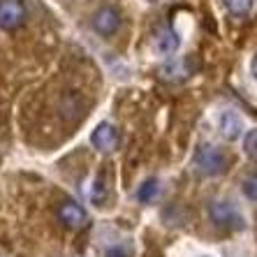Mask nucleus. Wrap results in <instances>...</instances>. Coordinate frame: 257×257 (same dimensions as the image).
Wrapping results in <instances>:
<instances>
[{
	"mask_svg": "<svg viewBox=\"0 0 257 257\" xmlns=\"http://www.w3.org/2000/svg\"><path fill=\"white\" fill-rule=\"evenodd\" d=\"M192 165L197 167V172L206 174V176H218L227 167V156L220 149H215V146H199L195 151Z\"/></svg>",
	"mask_w": 257,
	"mask_h": 257,
	"instance_id": "obj_1",
	"label": "nucleus"
},
{
	"mask_svg": "<svg viewBox=\"0 0 257 257\" xmlns=\"http://www.w3.org/2000/svg\"><path fill=\"white\" fill-rule=\"evenodd\" d=\"M209 215L218 227H232V229L243 227V218L236 211V206L229 202H213L209 206Z\"/></svg>",
	"mask_w": 257,
	"mask_h": 257,
	"instance_id": "obj_2",
	"label": "nucleus"
},
{
	"mask_svg": "<svg viewBox=\"0 0 257 257\" xmlns=\"http://www.w3.org/2000/svg\"><path fill=\"white\" fill-rule=\"evenodd\" d=\"M26 7L21 0H0V28L14 30L24 24Z\"/></svg>",
	"mask_w": 257,
	"mask_h": 257,
	"instance_id": "obj_3",
	"label": "nucleus"
},
{
	"mask_svg": "<svg viewBox=\"0 0 257 257\" xmlns=\"http://www.w3.org/2000/svg\"><path fill=\"white\" fill-rule=\"evenodd\" d=\"M58 220L70 229H81L88 225V213L77 202H63L58 206Z\"/></svg>",
	"mask_w": 257,
	"mask_h": 257,
	"instance_id": "obj_4",
	"label": "nucleus"
},
{
	"mask_svg": "<svg viewBox=\"0 0 257 257\" xmlns=\"http://www.w3.org/2000/svg\"><path fill=\"white\" fill-rule=\"evenodd\" d=\"M120 26V14L116 12L114 7H100L95 12V17H93V28H95V33H100V35L109 37L114 35L116 30H118Z\"/></svg>",
	"mask_w": 257,
	"mask_h": 257,
	"instance_id": "obj_5",
	"label": "nucleus"
},
{
	"mask_svg": "<svg viewBox=\"0 0 257 257\" xmlns=\"http://www.w3.org/2000/svg\"><path fill=\"white\" fill-rule=\"evenodd\" d=\"M90 142H93V146H95L97 151L109 153V151H114L116 144H118V132H116V127L111 125V123H100V125L93 130V135H90Z\"/></svg>",
	"mask_w": 257,
	"mask_h": 257,
	"instance_id": "obj_6",
	"label": "nucleus"
},
{
	"mask_svg": "<svg viewBox=\"0 0 257 257\" xmlns=\"http://www.w3.org/2000/svg\"><path fill=\"white\" fill-rule=\"evenodd\" d=\"M220 132H222V137L229 139V142L239 139V135L243 132V120L239 118L236 111H225L220 116Z\"/></svg>",
	"mask_w": 257,
	"mask_h": 257,
	"instance_id": "obj_7",
	"label": "nucleus"
},
{
	"mask_svg": "<svg viewBox=\"0 0 257 257\" xmlns=\"http://www.w3.org/2000/svg\"><path fill=\"white\" fill-rule=\"evenodd\" d=\"M179 47H181V40L174 30L167 28V30H160V33H158V37H156V51L158 54L172 56V54L179 51Z\"/></svg>",
	"mask_w": 257,
	"mask_h": 257,
	"instance_id": "obj_8",
	"label": "nucleus"
},
{
	"mask_svg": "<svg viewBox=\"0 0 257 257\" xmlns=\"http://www.w3.org/2000/svg\"><path fill=\"white\" fill-rule=\"evenodd\" d=\"M158 190H160V188H158V181L156 179H146L137 190V199L144 202V204H149L158 197Z\"/></svg>",
	"mask_w": 257,
	"mask_h": 257,
	"instance_id": "obj_9",
	"label": "nucleus"
},
{
	"mask_svg": "<svg viewBox=\"0 0 257 257\" xmlns=\"http://www.w3.org/2000/svg\"><path fill=\"white\" fill-rule=\"evenodd\" d=\"M188 65H190L188 60H176V63H169V65L162 67V77L167 79L169 74H172V72H176V74H174L172 79H183V77H188V74H190Z\"/></svg>",
	"mask_w": 257,
	"mask_h": 257,
	"instance_id": "obj_10",
	"label": "nucleus"
},
{
	"mask_svg": "<svg viewBox=\"0 0 257 257\" xmlns=\"http://www.w3.org/2000/svg\"><path fill=\"white\" fill-rule=\"evenodd\" d=\"M252 3H255V0H225L227 10L232 14H236V17H243V14L250 12V10H252Z\"/></svg>",
	"mask_w": 257,
	"mask_h": 257,
	"instance_id": "obj_11",
	"label": "nucleus"
},
{
	"mask_svg": "<svg viewBox=\"0 0 257 257\" xmlns=\"http://www.w3.org/2000/svg\"><path fill=\"white\" fill-rule=\"evenodd\" d=\"M255 144H257V132L255 130H250L248 132V137H245V153H248V158L250 160H255Z\"/></svg>",
	"mask_w": 257,
	"mask_h": 257,
	"instance_id": "obj_12",
	"label": "nucleus"
},
{
	"mask_svg": "<svg viewBox=\"0 0 257 257\" xmlns=\"http://www.w3.org/2000/svg\"><path fill=\"white\" fill-rule=\"evenodd\" d=\"M104 257H130V252H127V248H123V245H114V248H109Z\"/></svg>",
	"mask_w": 257,
	"mask_h": 257,
	"instance_id": "obj_13",
	"label": "nucleus"
},
{
	"mask_svg": "<svg viewBox=\"0 0 257 257\" xmlns=\"http://www.w3.org/2000/svg\"><path fill=\"white\" fill-rule=\"evenodd\" d=\"M243 192L250 197V202H255V176H250V179L243 183Z\"/></svg>",
	"mask_w": 257,
	"mask_h": 257,
	"instance_id": "obj_14",
	"label": "nucleus"
},
{
	"mask_svg": "<svg viewBox=\"0 0 257 257\" xmlns=\"http://www.w3.org/2000/svg\"><path fill=\"white\" fill-rule=\"evenodd\" d=\"M95 192H93V199L95 202H104V197H107V192H104V183H95Z\"/></svg>",
	"mask_w": 257,
	"mask_h": 257,
	"instance_id": "obj_15",
	"label": "nucleus"
},
{
	"mask_svg": "<svg viewBox=\"0 0 257 257\" xmlns=\"http://www.w3.org/2000/svg\"><path fill=\"white\" fill-rule=\"evenodd\" d=\"M146 3H160V0H146Z\"/></svg>",
	"mask_w": 257,
	"mask_h": 257,
	"instance_id": "obj_16",
	"label": "nucleus"
}]
</instances>
